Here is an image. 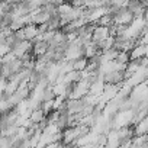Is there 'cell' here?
I'll use <instances>...</instances> for the list:
<instances>
[{"label": "cell", "instance_id": "3957f363", "mask_svg": "<svg viewBox=\"0 0 148 148\" xmlns=\"http://www.w3.org/2000/svg\"><path fill=\"white\" fill-rule=\"evenodd\" d=\"M32 41H28V39H23L22 42H19L18 45H15L12 48V52L16 58H21L22 55H25L26 52H32Z\"/></svg>", "mask_w": 148, "mask_h": 148}, {"label": "cell", "instance_id": "5bb4252c", "mask_svg": "<svg viewBox=\"0 0 148 148\" xmlns=\"http://www.w3.org/2000/svg\"><path fill=\"white\" fill-rule=\"evenodd\" d=\"M0 147H12V136L0 135Z\"/></svg>", "mask_w": 148, "mask_h": 148}, {"label": "cell", "instance_id": "7c38bea8", "mask_svg": "<svg viewBox=\"0 0 148 148\" xmlns=\"http://www.w3.org/2000/svg\"><path fill=\"white\" fill-rule=\"evenodd\" d=\"M96 23H97V25H102V26H108V28H109V26H112V25H113V18H112L109 13H105V15H103V16L96 22Z\"/></svg>", "mask_w": 148, "mask_h": 148}, {"label": "cell", "instance_id": "e0dca14e", "mask_svg": "<svg viewBox=\"0 0 148 148\" xmlns=\"http://www.w3.org/2000/svg\"><path fill=\"white\" fill-rule=\"evenodd\" d=\"M145 55L148 57V44H145Z\"/></svg>", "mask_w": 148, "mask_h": 148}, {"label": "cell", "instance_id": "ba28073f", "mask_svg": "<svg viewBox=\"0 0 148 148\" xmlns=\"http://www.w3.org/2000/svg\"><path fill=\"white\" fill-rule=\"evenodd\" d=\"M45 112L41 109V108H35V109H32L31 110V113H29V119H31V122L32 123H39L42 119H45Z\"/></svg>", "mask_w": 148, "mask_h": 148}, {"label": "cell", "instance_id": "4fadbf2b", "mask_svg": "<svg viewBox=\"0 0 148 148\" xmlns=\"http://www.w3.org/2000/svg\"><path fill=\"white\" fill-rule=\"evenodd\" d=\"M10 51H12V48H10V45L8 42H2V44H0V57H5Z\"/></svg>", "mask_w": 148, "mask_h": 148}, {"label": "cell", "instance_id": "30bf717a", "mask_svg": "<svg viewBox=\"0 0 148 148\" xmlns=\"http://www.w3.org/2000/svg\"><path fill=\"white\" fill-rule=\"evenodd\" d=\"M129 60H131L129 51H119L118 55H116V58H115V61H118L119 64H128Z\"/></svg>", "mask_w": 148, "mask_h": 148}, {"label": "cell", "instance_id": "7a4b0ae2", "mask_svg": "<svg viewBox=\"0 0 148 148\" xmlns=\"http://www.w3.org/2000/svg\"><path fill=\"white\" fill-rule=\"evenodd\" d=\"M105 84H123L125 82V70H110L103 74Z\"/></svg>", "mask_w": 148, "mask_h": 148}, {"label": "cell", "instance_id": "9c48e42d", "mask_svg": "<svg viewBox=\"0 0 148 148\" xmlns=\"http://www.w3.org/2000/svg\"><path fill=\"white\" fill-rule=\"evenodd\" d=\"M71 62H73V70L83 71V70H86V67H87L89 58H87L86 55H82V57H79V58H76V60H73Z\"/></svg>", "mask_w": 148, "mask_h": 148}, {"label": "cell", "instance_id": "52a82bcc", "mask_svg": "<svg viewBox=\"0 0 148 148\" xmlns=\"http://www.w3.org/2000/svg\"><path fill=\"white\" fill-rule=\"evenodd\" d=\"M145 55V44H136L131 51H129V57H131V60H138V58H141V57H144Z\"/></svg>", "mask_w": 148, "mask_h": 148}, {"label": "cell", "instance_id": "5b68a950", "mask_svg": "<svg viewBox=\"0 0 148 148\" xmlns=\"http://www.w3.org/2000/svg\"><path fill=\"white\" fill-rule=\"evenodd\" d=\"M23 34H25V39L34 41V39L38 36V34H39L38 25H35V23H28V25H25V26H23Z\"/></svg>", "mask_w": 148, "mask_h": 148}, {"label": "cell", "instance_id": "6da1fadb", "mask_svg": "<svg viewBox=\"0 0 148 148\" xmlns=\"http://www.w3.org/2000/svg\"><path fill=\"white\" fill-rule=\"evenodd\" d=\"M89 90H90V82L87 79H82V80L74 83V87H73V92H71L70 97L71 99H82L89 93Z\"/></svg>", "mask_w": 148, "mask_h": 148}, {"label": "cell", "instance_id": "8992f818", "mask_svg": "<svg viewBox=\"0 0 148 148\" xmlns=\"http://www.w3.org/2000/svg\"><path fill=\"white\" fill-rule=\"evenodd\" d=\"M48 49H49L48 42H47V41H44V39L36 41V42H34V45H32V52H34V55H35V57L44 55Z\"/></svg>", "mask_w": 148, "mask_h": 148}, {"label": "cell", "instance_id": "277c9868", "mask_svg": "<svg viewBox=\"0 0 148 148\" xmlns=\"http://www.w3.org/2000/svg\"><path fill=\"white\" fill-rule=\"evenodd\" d=\"M109 35H110V34H109V28H108V26H102V25H97V23H96L95 31H93V34H92V41H95L96 44H99V42L105 41Z\"/></svg>", "mask_w": 148, "mask_h": 148}, {"label": "cell", "instance_id": "ac0fdd59", "mask_svg": "<svg viewBox=\"0 0 148 148\" xmlns=\"http://www.w3.org/2000/svg\"><path fill=\"white\" fill-rule=\"evenodd\" d=\"M144 3H145V6L148 8V0H144Z\"/></svg>", "mask_w": 148, "mask_h": 148}, {"label": "cell", "instance_id": "9a60e30c", "mask_svg": "<svg viewBox=\"0 0 148 148\" xmlns=\"http://www.w3.org/2000/svg\"><path fill=\"white\" fill-rule=\"evenodd\" d=\"M73 8H84L86 0H68Z\"/></svg>", "mask_w": 148, "mask_h": 148}, {"label": "cell", "instance_id": "d6986e66", "mask_svg": "<svg viewBox=\"0 0 148 148\" xmlns=\"http://www.w3.org/2000/svg\"><path fill=\"white\" fill-rule=\"evenodd\" d=\"M2 64H3V60H2V57H0V67H2Z\"/></svg>", "mask_w": 148, "mask_h": 148}, {"label": "cell", "instance_id": "2e32d148", "mask_svg": "<svg viewBox=\"0 0 148 148\" xmlns=\"http://www.w3.org/2000/svg\"><path fill=\"white\" fill-rule=\"evenodd\" d=\"M128 0H110V5H115L118 8H122V6H126Z\"/></svg>", "mask_w": 148, "mask_h": 148}, {"label": "cell", "instance_id": "8fae6325", "mask_svg": "<svg viewBox=\"0 0 148 148\" xmlns=\"http://www.w3.org/2000/svg\"><path fill=\"white\" fill-rule=\"evenodd\" d=\"M52 99H55V93H54L52 84H48L42 92V100H52Z\"/></svg>", "mask_w": 148, "mask_h": 148}]
</instances>
